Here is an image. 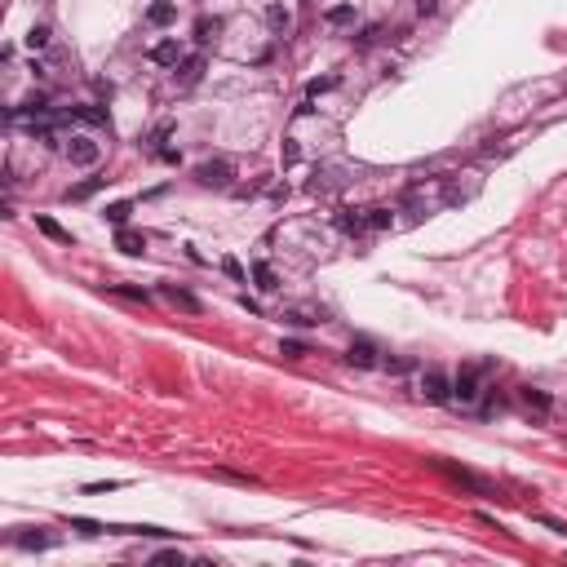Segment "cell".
<instances>
[{"instance_id": "5b68a950", "label": "cell", "mask_w": 567, "mask_h": 567, "mask_svg": "<svg viewBox=\"0 0 567 567\" xmlns=\"http://www.w3.org/2000/svg\"><path fill=\"white\" fill-rule=\"evenodd\" d=\"M479 377H484V368L465 364L461 372H456V381H452V394H456L461 404H474V399H479Z\"/></svg>"}, {"instance_id": "6da1fadb", "label": "cell", "mask_w": 567, "mask_h": 567, "mask_svg": "<svg viewBox=\"0 0 567 567\" xmlns=\"http://www.w3.org/2000/svg\"><path fill=\"white\" fill-rule=\"evenodd\" d=\"M443 470V474L452 479V484H461V488H470L474 492V497H497V488L488 484V479H479V474H470V470H461V465H452V461H434Z\"/></svg>"}, {"instance_id": "30bf717a", "label": "cell", "mask_w": 567, "mask_h": 567, "mask_svg": "<svg viewBox=\"0 0 567 567\" xmlns=\"http://www.w3.org/2000/svg\"><path fill=\"white\" fill-rule=\"evenodd\" d=\"M173 18H177L173 0H151V5H147V22H151V27H168Z\"/></svg>"}, {"instance_id": "d590c367", "label": "cell", "mask_w": 567, "mask_h": 567, "mask_svg": "<svg viewBox=\"0 0 567 567\" xmlns=\"http://www.w3.org/2000/svg\"><path fill=\"white\" fill-rule=\"evenodd\" d=\"M434 5H439V0H417V9H421V14H434Z\"/></svg>"}, {"instance_id": "f546056e", "label": "cell", "mask_w": 567, "mask_h": 567, "mask_svg": "<svg viewBox=\"0 0 567 567\" xmlns=\"http://www.w3.org/2000/svg\"><path fill=\"white\" fill-rule=\"evenodd\" d=\"M297 160H301V147L293 138H284V164H297Z\"/></svg>"}, {"instance_id": "4316f807", "label": "cell", "mask_w": 567, "mask_h": 567, "mask_svg": "<svg viewBox=\"0 0 567 567\" xmlns=\"http://www.w3.org/2000/svg\"><path fill=\"white\" fill-rule=\"evenodd\" d=\"M49 45V27H31L27 31V49H45Z\"/></svg>"}, {"instance_id": "4fadbf2b", "label": "cell", "mask_w": 567, "mask_h": 567, "mask_svg": "<svg viewBox=\"0 0 567 567\" xmlns=\"http://www.w3.org/2000/svg\"><path fill=\"white\" fill-rule=\"evenodd\" d=\"M129 213H134V204H129V200H115V204H106V209H102V217L111 226H129Z\"/></svg>"}, {"instance_id": "f1b7e54d", "label": "cell", "mask_w": 567, "mask_h": 567, "mask_svg": "<svg viewBox=\"0 0 567 567\" xmlns=\"http://www.w3.org/2000/svg\"><path fill=\"white\" fill-rule=\"evenodd\" d=\"M280 355H288V359H306L310 351H306L301 342H280Z\"/></svg>"}, {"instance_id": "836d02e7", "label": "cell", "mask_w": 567, "mask_h": 567, "mask_svg": "<svg viewBox=\"0 0 567 567\" xmlns=\"http://www.w3.org/2000/svg\"><path fill=\"white\" fill-rule=\"evenodd\" d=\"M536 523H545L550 532H567V523H563V518H550V514H536Z\"/></svg>"}, {"instance_id": "cb8c5ba5", "label": "cell", "mask_w": 567, "mask_h": 567, "mask_svg": "<svg viewBox=\"0 0 567 567\" xmlns=\"http://www.w3.org/2000/svg\"><path fill=\"white\" fill-rule=\"evenodd\" d=\"M217 479H231V484H244V488H257V479L244 474V470H213Z\"/></svg>"}, {"instance_id": "484cf974", "label": "cell", "mask_w": 567, "mask_h": 567, "mask_svg": "<svg viewBox=\"0 0 567 567\" xmlns=\"http://www.w3.org/2000/svg\"><path fill=\"white\" fill-rule=\"evenodd\" d=\"M71 527H76V532H84V536H98V532H106L102 523H93V518H80V514L71 518Z\"/></svg>"}, {"instance_id": "ba28073f", "label": "cell", "mask_w": 567, "mask_h": 567, "mask_svg": "<svg viewBox=\"0 0 567 567\" xmlns=\"http://www.w3.org/2000/svg\"><path fill=\"white\" fill-rule=\"evenodd\" d=\"M346 364H355V368H377V346H372L368 337H355L351 351H346Z\"/></svg>"}, {"instance_id": "8fae6325", "label": "cell", "mask_w": 567, "mask_h": 567, "mask_svg": "<svg viewBox=\"0 0 567 567\" xmlns=\"http://www.w3.org/2000/svg\"><path fill=\"white\" fill-rule=\"evenodd\" d=\"M14 545L18 550H54L58 536L54 532H22V536H14Z\"/></svg>"}, {"instance_id": "d6a6232c", "label": "cell", "mask_w": 567, "mask_h": 567, "mask_svg": "<svg viewBox=\"0 0 567 567\" xmlns=\"http://www.w3.org/2000/svg\"><path fill=\"white\" fill-rule=\"evenodd\" d=\"M115 488H125L120 479H106V484H84V492H115Z\"/></svg>"}, {"instance_id": "9c48e42d", "label": "cell", "mask_w": 567, "mask_h": 567, "mask_svg": "<svg viewBox=\"0 0 567 567\" xmlns=\"http://www.w3.org/2000/svg\"><path fill=\"white\" fill-rule=\"evenodd\" d=\"M115 248L129 253V257H138V253H147V235H142V231H129V226H115Z\"/></svg>"}, {"instance_id": "7402d4cb", "label": "cell", "mask_w": 567, "mask_h": 567, "mask_svg": "<svg viewBox=\"0 0 567 567\" xmlns=\"http://www.w3.org/2000/svg\"><path fill=\"white\" fill-rule=\"evenodd\" d=\"M266 22L275 31H288V22H293V14H288L284 5H266Z\"/></svg>"}, {"instance_id": "d6986e66", "label": "cell", "mask_w": 567, "mask_h": 567, "mask_svg": "<svg viewBox=\"0 0 567 567\" xmlns=\"http://www.w3.org/2000/svg\"><path fill=\"white\" fill-rule=\"evenodd\" d=\"M71 120H80V125H106V111H98V106H71Z\"/></svg>"}, {"instance_id": "8992f818", "label": "cell", "mask_w": 567, "mask_h": 567, "mask_svg": "<svg viewBox=\"0 0 567 567\" xmlns=\"http://www.w3.org/2000/svg\"><path fill=\"white\" fill-rule=\"evenodd\" d=\"M204 67H209V63H204V54H191V58H182V63H177L173 76H177V84H182V89H191V84L204 80Z\"/></svg>"}, {"instance_id": "83f0119b", "label": "cell", "mask_w": 567, "mask_h": 567, "mask_svg": "<svg viewBox=\"0 0 567 567\" xmlns=\"http://www.w3.org/2000/svg\"><path fill=\"white\" fill-rule=\"evenodd\" d=\"M333 89H337V80H333V76H324V80H310V84H306L310 98H319V93H333Z\"/></svg>"}, {"instance_id": "7a4b0ae2", "label": "cell", "mask_w": 567, "mask_h": 567, "mask_svg": "<svg viewBox=\"0 0 567 567\" xmlns=\"http://www.w3.org/2000/svg\"><path fill=\"white\" fill-rule=\"evenodd\" d=\"M98 155H102V147L93 138H84V134H76V138L67 142V160L80 164V168H93V164H98Z\"/></svg>"}, {"instance_id": "9a60e30c", "label": "cell", "mask_w": 567, "mask_h": 567, "mask_svg": "<svg viewBox=\"0 0 567 567\" xmlns=\"http://www.w3.org/2000/svg\"><path fill=\"white\" fill-rule=\"evenodd\" d=\"M35 226H40V231L54 239V244H76V239H71V231H63V226H58L54 217H35Z\"/></svg>"}, {"instance_id": "44dd1931", "label": "cell", "mask_w": 567, "mask_h": 567, "mask_svg": "<svg viewBox=\"0 0 567 567\" xmlns=\"http://www.w3.org/2000/svg\"><path fill=\"white\" fill-rule=\"evenodd\" d=\"M106 186V177H89V182H80V186H71L67 191V200H89L93 191H102Z\"/></svg>"}, {"instance_id": "d4e9b609", "label": "cell", "mask_w": 567, "mask_h": 567, "mask_svg": "<svg viewBox=\"0 0 567 567\" xmlns=\"http://www.w3.org/2000/svg\"><path fill=\"white\" fill-rule=\"evenodd\" d=\"M217 27H222L217 18H200V22H195V40H213V35H217Z\"/></svg>"}, {"instance_id": "2e32d148", "label": "cell", "mask_w": 567, "mask_h": 567, "mask_svg": "<svg viewBox=\"0 0 567 567\" xmlns=\"http://www.w3.org/2000/svg\"><path fill=\"white\" fill-rule=\"evenodd\" d=\"M253 280H257L262 293H275V288H280V280H275V271L266 266V262H253Z\"/></svg>"}, {"instance_id": "7c38bea8", "label": "cell", "mask_w": 567, "mask_h": 567, "mask_svg": "<svg viewBox=\"0 0 567 567\" xmlns=\"http://www.w3.org/2000/svg\"><path fill=\"white\" fill-rule=\"evenodd\" d=\"M337 226H342L346 235H359V231L368 226V213H359V209H342V213H337Z\"/></svg>"}, {"instance_id": "1f68e13d", "label": "cell", "mask_w": 567, "mask_h": 567, "mask_svg": "<svg viewBox=\"0 0 567 567\" xmlns=\"http://www.w3.org/2000/svg\"><path fill=\"white\" fill-rule=\"evenodd\" d=\"M288 319H293V324H306V328H310V324H319L324 315H310V310H293V315H288Z\"/></svg>"}, {"instance_id": "52a82bcc", "label": "cell", "mask_w": 567, "mask_h": 567, "mask_svg": "<svg viewBox=\"0 0 567 567\" xmlns=\"http://www.w3.org/2000/svg\"><path fill=\"white\" fill-rule=\"evenodd\" d=\"M160 293H164V301H168V306H177V310H186V315H200V297L195 293H186V288H177V284H164L160 288Z\"/></svg>"}, {"instance_id": "277c9868", "label": "cell", "mask_w": 567, "mask_h": 567, "mask_svg": "<svg viewBox=\"0 0 567 567\" xmlns=\"http://www.w3.org/2000/svg\"><path fill=\"white\" fill-rule=\"evenodd\" d=\"M421 394H426L430 404H452V381L443 377L439 368H430L426 377H421Z\"/></svg>"}, {"instance_id": "3957f363", "label": "cell", "mask_w": 567, "mask_h": 567, "mask_svg": "<svg viewBox=\"0 0 567 567\" xmlns=\"http://www.w3.org/2000/svg\"><path fill=\"white\" fill-rule=\"evenodd\" d=\"M231 173H235L231 160H204V164L195 168L200 186H231Z\"/></svg>"}, {"instance_id": "ac0fdd59", "label": "cell", "mask_w": 567, "mask_h": 567, "mask_svg": "<svg viewBox=\"0 0 567 567\" xmlns=\"http://www.w3.org/2000/svg\"><path fill=\"white\" fill-rule=\"evenodd\" d=\"M523 404H527V408H536V413H550V408H554L550 394H545V390H532V385H523Z\"/></svg>"}, {"instance_id": "ffe728a7", "label": "cell", "mask_w": 567, "mask_h": 567, "mask_svg": "<svg viewBox=\"0 0 567 567\" xmlns=\"http://www.w3.org/2000/svg\"><path fill=\"white\" fill-rule=\"evenodd\" d=\"M324 22H333V27H346V22H355V5H333Z\"/></svg>"}, {"instance_id": "5bb4252c", "label": "cell", "mask_w": 567, "mask_h": 567, "mask_svg": "<svg viewBox=\"0 0 567 567\" xmlns=\"http://www.w3.org/2000/svg\"><path fill=\"white\" fill-rule=\"evenodd\" d=\"M151 63H160V67H177V40H160L151 49Z\"/></svg>"}, {"instance_id": "4dcf8cb0", "label": "cell", "mask_w": 567, "mask_h": 567, "mask_svg": "<svg viewBox=\"0 0 567 567\" xmlns=\"http://www.w3.org/2000/svg\"><path fill=\"white\" fill-rule=\"evenodd\" d=\"M222 271H226V275H231V280H244V266H239V262H235V257H222Z\"/></svg>"}, {"instance_id": "603a6c76", "label": "cell", "mask_w": 567, "mask_h": 567, "mask_svg": "<svg viewBox=\"0 0 567 567\" xmlns=\"http://www.w3.org/2000/svg\"><path fill=\"white\" fill-rule=\"evenodd\" d=\"M368 226H372V231H390V226H394V213H390V209H368Z\"/></svg>"}, {"instance_id": "e575fe53", "label": "cell", "mask_w": 567, "mask_h": 567, "mask_svg": "<svg viewBox=\"0 0 567 567\" xmlns=\"http://www.w3.org/2000/svg\"><path fill=\"white\" fill-rule=\"evenodd\" d=\"M155 563H182V554H177V550H164V554H155Z\"/></svg>"}, {"instance_id": "e0dca14e", "label": "cell", "mask_w": 567, "mask_h": 567, "mask_svg": "<svg viewBox=\"0 0 567 567\" xmlns=\"http://www.w3.org/2000/svg\"><path fill=\"white\" fill-rule=\"evenodd\" d=\"M111 293H115V297H125V301H138V306H147V301H151L147 288H134V284H111Z\"/></svg>"}]
</instances>
